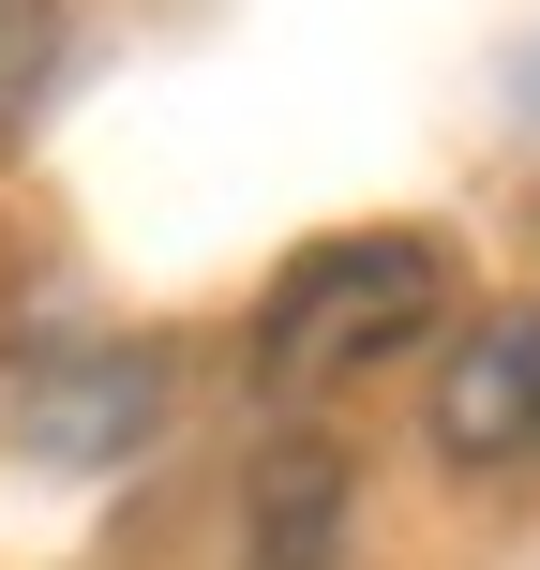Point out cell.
Segmentation results:
<instances>
[{
    "instance_id": "2",
    "label": "cell",
    "mask_w": 540,
    "mask_h": 570,
    "mask_svg": "<svg viewBox=\"0 0 540 570\" xmlns=\"http://www.w3.org/2000/svg\"><path fill=\"white\" fill-rule=\"evenodd\" d=\"M0 435H16L30 465H120V451L166 435V361H150V345H60V361L16 375Z\"/></svg>"
},
{
    "instance_id": "1",
    "label": "cell",
    "mask_w": 540,
    "mask_h": 570,
    "mask_svg": "<svg viewBox=\"0 0 540 570\" xmlns=\"http://www.w3.org/2000/svg\"><path fill=\"white\" fill-rule=\"evenodd\" d=\"M435 301H451V256H435L421 226L331 240V256H301V271L271 285L256 361H271V391H331V375H375L405 331H435Z\"/></svg>"
},
{
    "instance_id": "5",
    "label": "cell",
    "mask_w": 540,
    "mask_h": 570,
    "mask_svg": "<svg viewBox=\"0 0 540 570\" xmlns=\"http://www.w3.org/2000/svg\"><path fill=\"white\" fill-rule=\"evenodd\" d=\"M46 60H60V0H0V120L46 90Z\"/></svg>"
},
{
    "instance_id": "3",
    "label": "cell",
    "mask_w": 540,
    "mask_h": 570,
    "mask_svg": "<svg viewBox=\"0 0 540 570\" xmlns=\"http://www.w3.org/2000/svg\"><path fill=\"white\" fill-rule=\"evenodd\" d=\"M421 435L465 465V481H511V465H540V301H526V315H481V331L435 361Z\"/></svg>"
},
{
    "instance_id": "4",
    "label": "cell",
    "mask_w": 540,
    "mask_h": 570,
    "mask_svg": "<svg viewBox=\"0 0 540 570\" xmlns=\"http://www.w3.org/2000/svg\"><path fill=\"white\" fill-rule=\"evenodd\" d=\"M240 570H345V451L271 435L240 481Z\"/></svg>"
}]
</instances>
